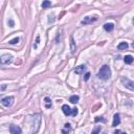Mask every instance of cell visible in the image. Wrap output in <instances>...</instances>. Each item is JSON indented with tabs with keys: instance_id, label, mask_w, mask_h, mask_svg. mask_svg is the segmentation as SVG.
Here are the masks:
<instances>
[{
	"instance_id": "1",
	"label": "cell",
	"mask_w": 134,
	"mask_h": 134,
	"mask_svg": "<svg viewBox=\"0 0 134 134\" xmlns=\"http://www.w3.org/2000/svg\"><path fill=\"white\" fill-rule=\"evenodd\" d=\"M110 77H111V69H110V67L108 65H103L98 72V78L101 79V80L107 81L110 79Z\"/></svg>"
},
{
	"instance_id": "2",
	"label": "cell",
	"mask_w": 134,
	"mask_h": 134,
	"mask_svg": "<svg viewBox=\"0 0 134 134\" xmlns=\"http://www.w3.org/2000/svg\"><path fill=\"white\" fill-rule=\"evenodd\" d=\"M13 62V56L10 54H4L0 57V65L4 66V65H9Z\"/></svg>"
},
{
	"instance_id": "3",
	"label": "cell",
	"mask_w": 134,
	"mask_h": 134,
	"mask_svg": "<svg viewBox=\"0 0 134 134\" xmlns=\"http://www.w3.org/2000/svg\"><path fill=\"white\" fill-rule=\"evenodd\" d=\"M34 125H35V129L33 130V132H31V134H36L37 132H38L39 128H40V125H41V117L40 115H35L34 116Z\"/></svg>"
},
{
	"instance_id": "4",
	"label": "cell",
	"mask_w": 134,
	"mask_h": 134,
	"mask_svg": "<svg viewBox=\"0 0 134 134\" xmlns=\"http://www.w3.org/2000/svg\"><path fill=\"white\" fill-rule=\"evenodd\" d=\"M122 83L124 84V86H125L126 88L130 89V90H134V83H133L131 80H129V79L123 78V79H122Z\"/></svg>"
},
{
	"instance_id": "5",
	"label": "cell",
	"mask_w": 134,
	"mask_h": 134,
	"mask_svg": "<svg viewBox=\"0 0 134 134\" xmlns=\"http://www.w3.org/2000/svg\"><path fill=\"white\" fill-rule=\"evenodd\" d=\"M13 103H14V98L13 96H6V98L2 99L1 101V104L5 107H10L13 105Z\"/></svg>"
},
{
	"instance_id": "6",
	"label": "cell",
	"mask_w": 134,
	"mask_h": 134,
	"mask_svg": "<svg viewBox=\"0 0 134 134\" xmlns=\"http://www.w3.org/2000/svg\"><path fill=\"white\" fill-rule=\"evenodd\" d=\"M10 134H21V128L15 125L10 126Z\"/></svg>"
},
{
	"instance_id": "7",
	"label": "cell",
	"mask_w": 134,
	"mask_h": 134,
	"mask_svg": "<svg viewBox=\"0 0 134 134\" xmlns=\"http://www.w3.org/2000/svg\"><path fill=\"white\" fill-rule=\"evenodd\" d=\"M96 21V17H85L82 20V24H90L92 22H95Z\"/></svg>"
},
{
	"instance_id": "8",
	"label": "cell",
	"mask_w": 134,
	"mask_h": 134,
	"mask_svg": "<svg viewBox=\"0 0 134 134\" xmlns=\"http://www.w3.org/2000/svg\"><path fill=\"white\" fill-rule=\"evenodd\" d=\"M120 124V117H119V114L116 113L114 114L113 116V123H112V127H116V126H119Z\"/></svg>"
},
{
	"instance_id": "9",
	"label": "cell",
	"mask_w": 134,
	"mask_h": 134,
	"mask_svg": "<svg viewBox=\"0 0 134 134\" xmlns=\"http://www.w3.org/2000/svg\"><path fill=\"white\" fill-rule=\"evenodd\" d=\"M62 111L65 115H71V108L68 105H63L62 106Z\"/></svg>"
},
{
	"instance_id": "10",
	"label": "cell",
	"mask_w": 134,
	"mask_h": 134,
	"mask_svg": "<svg viewBox=\"0 0 134 134\" xmlns=\"http://www.w3.org/2000/svg\"><path fill=\"white\" fill-rule=\"evenodd\" d=\"M85 69H86L85 65H80V66H78L74 69V72L77 73V74H82V73H84V71H85Z\"/></svg>"
},
{
	"instance_id": "11",
	"label": "cell",
	"mask_w": 134,
	"mask_h": 134,
	"mask_svg": "<svg viewBox=\"0 0 134 134\" xmlns=\"http://www.w3.org/2000/svg\"><path fill=\"white\" fill-rule=\"evenodd\" d=\"M104 28L106 31H112L114 28V24L113 23H106V24L104 25Z\"/></svg>"
},
{
	"instance_id": "12",
	"label": "cell",
	"mask_w": 134,
	"mask_h": 134,
	"mask_svg": "<svg viewBox=\"0 0 134 134\" xmlns=\"http://www.w3.org/2000/svg\"><path fill=\"white\" fill-rule=\"evenodd\" d=\"M70 48H71V52L74 54L75 49H77V46H75L74 40H73V37H70Z\"/></svg>"
},
{
	"instance_id": "13",
	"label": "cell",
	"mask_w": 134,
	"mask_h": 134,
	"mask_svg": "<svg viewBox=\"0 0 134 134\" xmlns=\"http://www.w3.org/2000/svg\"><path fill=\"white\" fill-rule=\"evenodd\" d=\"M70 130H71V126H70V124H65L64 125V129L62 130V133L63 134H67L70 132Z\"/></svg>"
},
{
	"instance_id": "14",
	"label": "cell",
	"mask_w": 134,
	"mask_h": 134,
	"mask_svg": "<svg viewBox=\"0 0 134 134\" xmlns=\"http://www.w3.org/2000/svg\"><path fill=\"white\" fill-rule=\"evenodd\" d=\"M117 48H119V50H124V49H127V48H128V43H127V42H122V43H119V45H117Z\"/></svg>"
},
{
	"instance_id": "15",
	"label": "cell",
	"mask_w": 134,
	"mask_h": 134,
	"mask_svg": "<svg viewBox=\"0 0 134 134\" xmlns=\"http://www.w3.org/2000/svg\"><path fill=\"white\" fill-rule=\"evenodd\" d=\"M124 61H125L126 64H131V63L133 62V57L130 56V55H128V56H126L124 58Z\"/></svg>"
},
{
	"instance_id": "16",
	"label": "cell",
	"mask_w": 134,
	"mask_h": 134,
	"mask_svg": "<svg viewBox=\"0 0 134 134\" xmlns=\"http://www.w3.org/2000/svg\"><path fill=\"white\" fill-rule=\"evenodd\" d=\"M79 99H80L79 95H71L69 99V101H70V103H72V104H77L79 102Z\"/></svg>"
},
{
	"instance_id": "17",
	"label": "cell",
	"mask_w": 134,
	"mask_h": 134,
	"mask_svg": "<svg viewBox=\"0 0 134 134\" xmlns=\"http://www.w3.org/2000/svg\"><path fill=\"white\" fill-rule=\"evenodd\" d=\"M51 6V2L48 1V0H45V1L42 2V7L43 9H48V7Z\"/></svg>"
},
{
	"instance_id": "18",
	"label": "cell",
	"mask_w": 134,
	"mask_h": 134,
	"mask_svg": "<svg viewBox=\"0 0 134 134\" xmlns=\"http://www.w3.org/2000/svg\"><path fill=\"white\" fill-rule=\"evenodd\" d=\"M44 102H45V107L46 108H50L51 107V101H50V99H48V98H45L44 99Z\"/></svg>"
},
{
	"instance_id": "19",
	"label": "cell",
	"mask_w": 134,
	"mask_h": 134,
	"mask_svg": "<svg viewBox=\"0 0 134 134\" xmlns=\"http://www.w3.org/2000/svg\"><path fill=\"white\" fill-rule=\"evenodd\" d=\"M101 130H102V127H101V126H98L95 129L92 130V133H91V134H99V132H101Z\"/></svg>"
},
{
	"instance_id": "20",
	"label": "cell",
	"mask_w": 134,
	"mask_h": 134,
	"mask_svg": "<svg viewBox=\"0 0 134 134\" xmlns=\"http://www.w3.org/2000/svg\"><path fill=\"white\" fill-rule=\"evenodd\" d=\"M19 42V38H15V39H13V40H10L9 43L10 44H16V43H18Z\"/></svg>"
},
{
	"instance_id": "21",
	"label": "cell",
	"mask_w": 134,
	"mask_h": 134,
	"mask_svg": "<svg viewBox=\"0 0 134 134\" xmlns=\"http://www.w3.org/2000/svg\"><path fill=\"white\" fill-rule=\"evenodd\" d=\"M77 114H78V109L77 108L71 109V115H72V116H75Z\"/></svg>"
},
{
	"instance_id": "22",
	"label": "cell",
	"mask_w": 134,
	"mask_h": 134,
	"mask_svg": "<svg viewBox=\"0 0 134 134\" xmlns=\"http://www.w3.org/2000/svg\"><path fill=\"white\" fill-rule=\"evenodd\" d=\"M89 78H90V72H87V73H86V74H85V77H84V80H85V81H87Z\"/></svg>"
},
{
	"instance_id": "23",
	"label": "cell",
	"mask_w": 134,
	"mask_h": 134,
	"mask_svg": "<svg viewBox=\"0 0 134 134\" xmlns=\"http://www.w3.org/2000/svg\"><path fill=\"white\" fill-rule=\"evenodd\" d=\"M99 120H102V122H106L104 119H99V117H96L95 119V122H99Z\"/></svg>"
},
{
	"instance_id": "24",
	"label": "cell",
	"mask_w": 134,
	"mask_h": 134,
	"mask_svg": "<svg viewBox=\"0 0 134 134\" xmlns=\"http://www.w3.org/2000/svg\"><path fill=\"white\" fill-rule=\"evenodd\" d=\"M10 27H13V26H14V22H13L12 20H10Z\"/></svg>"
},
{
	"instance_id": "25",
	"label": "cell",
	"mask_w": 134,
	"mask_h": 134,
	"mask_svg": "<svg viewBox=\"0 0 134 134\" xmlns=\"http://www.w3.org/2000/svg\"><path fill=\"white\" fill-rule=\"evenodd\" d=\"M122 134H126V133H122Z\"/></svg>"
}]
</instances>
